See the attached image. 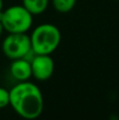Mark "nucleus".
<instances>
[{"label":"nucleus","instance_id":"nucleus-1","mask_svg":"<svg viewBox=\"0 0 119 120\" xmlns=\"http://www.w3.org/2000/svg\"><path fill=\"white\" fill-rule=\"evenodd\" d=\"M10 105L22 118L36 119L43 112V95L35 83L21 81L10 90Z\"/></svg>","mask_w":119,"mask_h":120},{"label":"nucleus","instance_id":"nucleus-2","mask_svg":"<svg viewBox=\"0 0 119 120\" xmlns=\"http://www.w3.org/2000/svg\"><path fill=\"white\" fill-rule=\"evenodd\" d=\"M30 40L32 50L35 54L52 55L61 42V33L56 25L43 23L34 29Z\"/></svg>","mask_w":119,"mask_h":120},{"label":"nucleus","instance_id":"nucleus-3","mask_svg":"<svg viewBox=\"0 0 119 120\" xmlns=\"http://www.w3.org/2000/svg\"><path fill=\"white\" fill-rule=\"evenodd\" d=\"M0 22L7 33H26L33 24V15L23 5H13L0 12Z\"/></svg>","mask_w":119,"mask_h":120},{"label":"nucleus","instance_id":"nucleus-4","mask_svg":"<svg viewBox=\"0 0 119 120\" xmlns=\"http://www.w3.org/2000/svg\"><path fill=\"white\" fill-rule=\"evenodd\" d=\"M3 54L8 59L25 58L33 54L30 36L25 33H8L2 42Z\"/></svg>","mask_w":119,"mask_h":120},{"label":"nucleus","instance_id":"nucleus-5","mask_svg":"<svg viewBox=\"0 0 119 120\" xmlns=\"http://www.w3.org/2000/svg\"><path fill=\"white\" fill-rule=\"evenodd\" d=\"M32 77L38 81H45L52 77L55 70L54 60L51 55L35 54L31 59Z\"/></svg>","mask_w":119,"mask_h":120},{"label":"nucleus","instance_id":"nucleus-6","mask_svg":"<svg viewBox=\"0 0 119 120\" xmlns=\"http://www.w3.org/2000/svg\"><path fill=\"white\" fill-rule=\"evenodd\" d=\"M10 72L12 77L18 82L30 80V78L32 77L31 62L25 58L12 60L10 65Z\"/></svg>","mask_w":119,"mask_h":120},{"label":"nucleus","instance_id":"nucleus-7","mask_svg":"<svg viewBox=\"0 0 119 120\" xmlns=\"http://www.w3.org/2000/svg\"><path fill=\"white\" fill-rule=\"evenodd\" d=\"M22 5L32 15H40L46 11L48 0H22Z\"/></svg>","mask_w":119,"mask_h":120},{"label":"nucleus","instance_id":"nucleus-8","mask_svg":"<svg viewBox=\"0 0 119 120\" xmlns=\"http://www.w3.org/2000/svg\"><path fill=\"white\" fill-rule=\"evenodd\" d=\"M77 0H53V6L58 13H65L71 12L76 5Z\"/></svg>","mask_w":119,"mask_h":120},{"label":"nucleus","instance_id":"nucleus-9","mask_svg":"<svg viewBox=\"0 0 119 120\" xmlns=\"http://www.w3.org/2000/svg\"><path fill=\"white\" fill-rule=\"evenodd\" d=\"M10 105V91L0 86V109Z\"/></svg>","mask_w":119,"mask_h":120},{"label":"nucleus","instance_id":"nucleus-10","mask_svg":"<svg viewBox=\"0 0 119 120\" xmlns=\"http://www.w3.org/2000/svg\"><path fill=\"white\" fill-rule=\"evenodd\" d=\"M3 26H2V24H1V22H0V36L2 35V33H3Z\"/></svg>","mask_w":119,"mask_h":120},{"label":"nucleus","instance_id":"nucleus-11","mask_svg":"<svg viewBox=\"0 0 119 120\" xmlns=\"http://www.w3.org/2000/svg\"><path fill=\"white\" fill-rule=\"evenodd\" d=\"M3 10V1L2 0H0V12Z\"/></svg>","mask_w":119,"mask_h":120}]
</instances>
